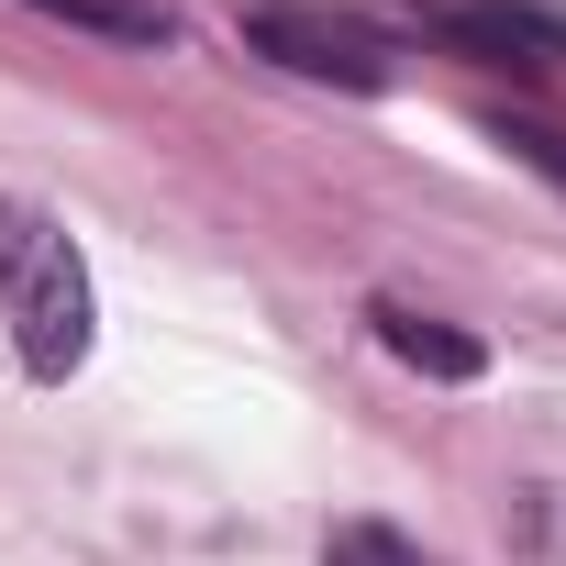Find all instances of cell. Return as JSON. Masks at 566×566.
<instances>
[{
	"mask_svg": "<svg viewBox=\"0 0 566 566\" xmlns=\"http://www.w3.org/2000/svg\"><path fill=\"white\" fill-rule=\"evenodd\" d=\"M34 12L90 23V34H112V45H167V12H156V0H34Z\"/></svg>",
	"mask_w": 566,
	"mask_h": 566,
	"instance_id": "cell-4",
	"label": "cell"
},
{
	"mask_svg": "<svg viewBox=\"0 0 566 566\" xmlns=\"http://www.w3.org/2000/svg\"><path fill=\"white\" fill-rule=\"evenodd\" d=\"M323 566H422L400 533H378V522H345L334 544H323Z\"/></svg>",
	"mask_w": 566,
	"mask_h": 566,
	"instance_id": "cell-6",
	"label": "cell"
},
{
	"mask_svg": "<svg viewBox=\"0 0 566 566\" xmlns=\"http://www.w3.org/2000/svg\"><path fill=\"white\" fill-rule=\"evenodd\" d=\"M378 345H389L400 367H422V378H478V367H489L478 334H455V323H433V312H411V301H378Z\"/></svg>",
	"mask_w": 566,
	"mask_h": 566,
	"instance_id": "cell-3",
	"label": "cell"
},
{
	"mask_svg": "<svg viewBox=\"0 0 566 566\" xmlns=\"http://www.w3.org/2000/svg\"><path fill=\"white\" fill-rule=\"evenodd\" d=\"M478 45H500L511 67H544V23H522V12H455Z\"/></svg>",
	"mask_w": 566,
	"mask_h": 566,
	"instance_id": "cell-5",
	"label": "cell"
},
{
	"mask_svg": "<svg viewBox=\"0 0 566 566\" xmlns=\"http://www.w3.org/2000/svg\"><path fill=\"white\" fill-rule=\"evenodd\" d=\"M500 145H511V156H533V167H555V178H566V145H555V134H533V123H511V134H500Z\"/></svg>",
	"mask_w": 566,
	"mask_h": 566,
	"instance_id": "cell-7",
	"label": "cell"
},
{
	"mask_svg": "<svg viewBox=\"0 0 566 566\" xmlns=\"http://www.w3.org/2000/svg\"><path fill=\"white\" fill-rule=\"evenodd\" d=\"M244 45H255V56H277V67H301V78H345V90H378V78H389L378 34L323 23V12H255V23H244Z\"/></svg>",
	"mask_w": 566,
	"mask_h": 566,
	"instance_id": "cell-2",
	"label": "cell"
},
{
	"mask_svg": "<svg viewBox=\"0 0 566 566\" xmlns=\"http://www.w3.org/2000/svg\"><path fill=\"white\" fill-rule=\"evenodd\" d=\"M0 312H12V345H23L34 378H78V356H90V266L34 200H0Z\"/></svg>",
	"mask_w": 566,
	"mask_h": 566,
	"instance_id": "cell-1",
	"label": "cell"
}]
</instances>
